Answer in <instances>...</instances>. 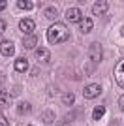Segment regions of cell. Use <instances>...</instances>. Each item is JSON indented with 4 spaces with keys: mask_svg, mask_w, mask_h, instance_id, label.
I'll return each instance as SVG.
<instances>
[{
    "mask_svg": "<svg viewBox=\"0 0 124 126\" xmlns=\"http://www.w3.org/2000/svg\"><path fill=\"white\" fill-rule=\"evenodd\" d=\"M68 38H70V30L62 23H55L47 28V42L49 43H60V42H66Z\"/></svg>",
    "mask_w": 124,
    "mask_h": 126,
    "instance_id": "6da1fadb",
    "label": "cell"
},
{
    "mask_svg": "<svg viewBox=\"0 0 124 126\" xmlns=\"http://www.w3.org/2000/svg\"><path fill=\"white\" fill-rule=\"evenodd\" d=\"M102 94V85L98 83H92V85H87L85 89H83V96L88 98V100H92V98H98Z\"/></svg>",
    "mask_w": 124,
    "mask_h": 126,
    "instance_id": "7a4b0ae2",
    "label": "cell"
},
{
    "mask_svg": "<svg viewBox=\"0 0 124 126\" xmlns=\"http://www.w3.org/2000/svg\"><path fill=\"white\" fill-rule=\"evenodd\" d=\"M102 58H103V49H102V43L94 42L92 45H90V60H92L94 64H98V62H102Z\"/></svg>",
    "mask_w": 124,
    "mask_h": 126,
    "instance_id": "3957f363",
    "label": "cell"
},
{
    "mask_svg": "<svg viewBox=\"0 0 124 126\" xmlns=\"http://www.w3.org/2000/svg\"><path fill=\"white\" fill-rule=\"evenodd\" d=\"M66 21L68 23H81L83 21V13L79 8H70L66 11Z\"/></svg>",
    "mask_w": 124,
    "mask_h": 126,
    "instance_id": "277c9868",
    "label": "cell"
},
{
    "mask_svg": "<svg viewBox=\"0 0 124 126\" xmlns=\"http://www.w3.org/2000/svg\"><path fill=\"white\" fill-rule=\"evenodd\" d=\"M0 53H2L4 57H11V55L15 53V45H13V42H10V40H2V42H0Z\"/></svg>",
    "mask_w": 124,
    "mask_h": 126,
    "instance_id": "5b68a950",
    "label": "cell"
},
{
    "mask_svg": "<svg viewBox=\"0 0 124 126\" xmlns=\"http://www.w3.org/2000/svg\"><path fill=\"white\" fill-rule=\"evenodd\" d=\"M19 28H21V32H25L26 36H28V34H32V32H34V28H36V23L32 21V19H28V17H26V19H21Z\"/></svg>",
    "mask_w": 124,
    "mask_h": 126,
    "instance_id": "8992f818",
    "label": "cell"
},
{
    "mask_svg": "<svg viewBox=\"0 0 124 126\" xmlns=\"http://www.w3.org/2000/svg\"><path fill=\"white\" fill-rule=\"evenodd\" d=\"M115 79H117V83L124 89V58L115 66Z\"/></svg>",
    "mask_w": 124,
    "mask_h": 126,
    "instance_id": "52a82bcc",
    "label": "cell"
},
{
    "mask_svg": "<svg viewBox=\"0 0 124 126\" xmlns=\"http://www.w3.org/2000/svg\"><path fill=\"white\" fill-rule=\"evenodd\" d=\"M90 10H92V15H103L109 10V4L107 2H94Z\"/></svg>",
    "mask_w": 124,
    "mask_h": 126,
    "instance_id": "ba28073f",
    "label": "cell"
},
{
    "mask_svg": "<svg viewBox=\"0 0 124 126\" xmlns=\"http://www.w3.org/2000/svg\"><path fill=\"white\" fill-rule=\"evenodd\" d=\"M92 28H94V23H92V19H90V17H87V19H83V21L79 23V30H81L83 34L92 32Z\"/></svg>",
    "mask_w": 124,
    "mask_h": 126,
    "instance_id": "9c48e42d",
    "label": "cell"
},
{
    "mask_svg": "<svg viewBox=\"0 0 124 126\" xmlns=\"http://www.w3.org/2000/svg\"><path fill=\"white\" fill-rule=\"evenodd\" d=\"M36 58L40 60V62L47 64V62H49V58H51V55H49V51H47V49L38 47V49H36Z\"/></svg>",
    "mask_w": 124,
    "mask_h": 126,
    "instance_id": "30bf717a",
    "label": "cell"
},
{
    "mask_svg": "<svg viewBox=\"0 0 124 126\" xmlns=\"http://www.w3.org/2000/svg\"><path fill=\"white\" fill-rule=\"evenodd\" d=\"M23 45H25L26 49H34L38 45V38L34 36V34H28L26 38H23Z\"/></svg>",
    "mask_w": 124,
    "mask_h": 126,
    "instance_id": "8fae6325",
    "label": "cell"
},
{
    "mask_svg": "<svg viewBox=\"0 0 124 126\" xmlns=\"http://www.w3.org/2000/svg\"><path fill=\"white\" fill-rule=\"evenodd\" d=\"M13 68H15L17 72H21V74H23V72H26V70H28V60H26V58H17L15 62H13Z\"/></svg>",
    "mask_w": 124,
    "mask_h": 126,
    "instance_id": "7c38bea8",
    "label": "cell"
},
{
    "mask_svg": "<svg viewBox=\"0 0 124 126\" xmlns=\"http://www.w3.org/2000/svg\"><path fill=\"white\" fill-rule=\"evenodd\" d=\"M30 111H32L30 102H19V104H17V113H19V115H26V113H30Z\"/></svg>",
    "mask_w": 124,
    "mask_h": 126,
    "instance_id": "4fadbf2b",
    "label": "cell"
},
{
    "mask_svg": "<svg viewBox=\"0 0 124 126\" xmlns=\"http://www.w3.org/2000/svg\"><path fill=\"white\" fill-rule=\"evenodd\" d=\"M43 15H45L47 19H55V17L58 15V10L55 8V6H47L45 10H43Z\"/></svg>",
    "mask_w": 124,
    "mask_h": 126,
    "instance_id": "5bb4252c",
    "label": "cell"
},
{
    "mask_svg": "<svg viewBox=\"0 0 124 126\" xmlns=\"http://www.w3.org/2000/svg\"><path fill=\"white\" fill-rule=\"evenodd\" d=\"M103 113H105V107L100 105V107H96V109L92 111V119H94V121H100V119L103 117Z\"/></svg>",
    "mask_w": 124,
    "mask_h": 126,
    "instance_id": "9a60e30c",
    "label": "cell"
},
{
    "mask_svg": "<svg viewBox=\"0 0 124 126\" xmlns=\"http://www.w3.org/2000/svg\"><path fill=\"white\" fill-rule=\"evenodd\" d=\"M17 8H21V10H32V8H34V2H28V0H17Z\"/></svg>",
    "mask_w": 124,
    "mask_h": 126,
    "instance_id": "2e32d148",
    "label": "cell"
},
{
    "mask_svg": "<svg viewBox=\"0 0 124 126\" xmlns=\"http://www.w3.org/2000/svg\"><path fill=\"white\" fill-rule=\"evenodd\" d=\"M62 102L66 105H73V102H75V94L73 92H66V94L62 96Z\"/></svg>",
    "mask_w": 124,
    "mask_h": 126,
    "instance_id": "e0dca14e",
    "label": "cell"
},
{
    "mask_svg": "<svg viewBox=\"0 0 124 126\" xmlns=\"http://www.w3.org/2000/svg\"><path fill=\"white\" fill-rule=\"evenodd\" d=\"M41 121L45 122V124H51L55 121V115H53V111H43V115H41Z\"/></svg>",
    "mask_w": 124,
    "mask_h": 126,
    "instance_id": "ac0fdd59",
    "label": "cell"
},
{
    "mask_svg": "<svg viewBox=\"0 0 124 126\" xmlns=\"http://www.w3.org/2000/svg\"><path fill=\"white\" fill-rule=\"evenodd\" d=\"M0 105H2V107H8V105H10V96H8V92H4V90H0Z\"/></svg>",
    "mask_w": 124,
    "mask_h": 126,
    "instance_id": "d6986e66",
    "label": "cell"
},
{
    "mask_svg": "<svg viewBox=\"0 0 124 126\" xmlns=\"http://www.w3.org/2000/svg\"><path fill=\"white\" fill-rule=\"evenodd\" d=\"M4 30H6V21H4V19H0V34H2Z\"/></svg>",
    "mask_w": 124,
    "mask_h": 126,
    "instance_id": "ffe728a7",
    "label": "cell"
},
{
    "mask_svg": "<svg viewBox=\"0 0 124 126\" xmlns=\"http://www.w3.org/2000/svg\"><path fill=\"white\" fill-rule=\"evenodd\" d=\"M6 6H8V2H4V0H0V11L6 10Z\"/></svg>",
    "mask_w": 124,
    "mask_h": 126,
    "instance_id": "44dd1931",
    "label": "cell"
},
{
    "mask_svg": "<svg viewBox=\"0 0 124 126\" xmlns=\"http://www.w3.org/2000/svg\"><path fill=\"white\" fill-rule=\"evenodd\" d=\"M119 105H120V109L124 111V96H122V98H120V100H119Z\"/></svg>",
    "mask_w": 124,
    "mask_h": 126,
    "instance_id": "7402d4cb",
    "label": "cell"
},
{
    "mask_svg": "<svg viewBox=\"0 0 124 126\" xmlns=\"http://www.w3.org/2000/svg\"><path fill=\"white\" fill-rule=\"evenodd\" d=\"M120 34H122V38H124V26H122V30H120Z\"/></svg>",
    "mask_w": 124,
    "mask_h": 126,
    "instance_id": "603a6c76",
    "label": "cell"
},
{
    "mask_svg": "<svg viewBox=\"0 0 124 126\" xmlns=\"http://www.w3.org/2000/svg\"><path fill=\"white\" fill-rule=\"evenodd\" d=\"M0 126H6V122H0Z\"/></svg>",
    "mask_w": 124,
    "mask_h": 126,
    "instance_id": "cb8c5ba5",
    "label": "cell"
},
{
    "mask_svg": "<svg viewBox=\"0 0 124 126\" xmlns=\"http://www.w3.org/2000/svg\"><path fill=\"white\" fill-rule=\"evenodd\" d=\"M58 126H68V124H58Z\"/></svg>",
    "mask_w": 124,
    "mask_h": 126,
    "instance_id": "d4e9b609",
    "label": "cell"
}]
</instances>
